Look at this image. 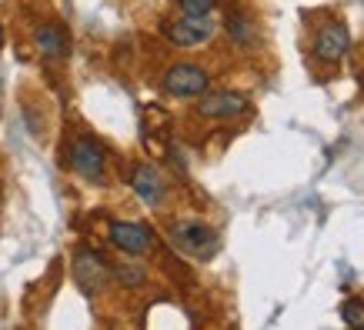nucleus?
<instances>
[{
	"mask_svg": "<svg viewBox=\"0 0 364 330\" xmlns=\"http://www.w3.org/2000/svg\"><path fill=\"white\" fill-rule=\"evenodd\" d=\"M134 190H137V197L147 204V207H157L161 200H164L167 187H164V180H161V174H157L151 164H141L137 170H134Z\"/></svg>",
	"mask_w": 364,
	"mask_h": 330,
	"instance_id": "nucleus-10",
	"label": "nucleus"
},
{
	"mask_svg": "<svg viewBox=\"0 0 364 330\" xmlns=\"http://www.w3.org/2000/svg\"><path fill=\"white\" fill-rule=\"evenodd\" d=\"M177 7H181L184 17H210L214 0H177Z\"/></svg>",
	"mask_w": 364,
	"mask_h": 330,
	"instance_id": "nucleus-13",
	"label": "nucleus"
},
{
	"mask_svg": "<svg viewBox=\"0 0 364 330\" xmlns=\"http://www.w3.org/2000/svg\"><path fill=\"white\" fill-rule=\"evenodd\" d=\"M247 110V97L234 94V90H218V94H200L198 114L208 121H234Z\"/></svg>",
	"mask_w": 364,
	"mask_h": 330,
	"instance_id": "nucleus-6",
	"label": "nucleus"
},
{
	"mask_svg": "<svg viewBox=\"0 0 364 330\" xmlns=\"http://www.w3.org/2000/svg\"><path fill=\"white\" fill-rule=\"evenodd\" d=\"M348 50H351V33H348L344 23H328V27H321V33L314 37V57L324 60V64L344 60Z\"/></svg>",
	"mask_w": 364,
	"mask_h": 330,
	"instance_id": "nucleus-8",
	"label": "nucleus"
},
{
	"mask_svg": "<svg viewBox=\"0 0 364 330\" xmlns=\"http://www.w3.org/2000/svg\"><path fill=\"white\" fill-rule=\"evenodd\" d=\"M111 243L117 247V251L131 253V257H141V253L151 251L154 233H151V227H144V224L117 220V224H111Z\"/></svg>",
	"mask_w": 364,
	"mask_h": 330,
	"instance_id": "nucleus-7",
	"label": "nucleus"
},
{
	"mask_svg": "<svg viewBox=\"0 0 364 330\" xmlns=\"http://www.w3.org/2000/svg\"><path fill=\"white\" fill-rule=\"evenodd\" d=\"M341 317H344V324H348L351 330H364V300H358V297L344 300Z\"/></svg>",
	"mask_w": 364,
	"mask_h": 330,
	"instance_id": "nucleus-12",
	"label": "nucleus"
},
{
	"mask_svg": "<svg viewBox=\"0 0 364 330\" xmlns=\"http://www.w3.org/2000/svg\"><path fill=\"white\" fill-rule=\"evenodd\" d=\"M33 40H37V50H41L47 60H64V57L70 54V37H67V31L64 27H57V23L37 27Z\"/></svg>",
	"mask_w": 364,
	"mask_h": 330,
	"instance_id": "nucleus-9",
	"label": "nucleus"
},
{
	"mask_svg": "<svg viewBox=\"0 0 364 330\" xmlns=\"http://www.w3.org/2000/svg\"><path fill=\"white\" fill-rule=\"evenodd\" d=\"M228 31H231L234 44H241V47L254 44V23L247 21L244 13H231V17H228Z\"/></svg>",
	"mask_w": 364,
	"mask_h": 330,
	"instance_id": "nucleus-11",
	"label": "nucleus"
},
{
	"mask_svg": "<svg viewBox=\"0 0 364 330\" xmlns=\"http://www.w3.org/2000/svg\"><path fill=\"white\" fill-rule=\"evenodd\" d=\"M111 277H117V280H121V284H127V287L144 284V270H141V267H134V264L111 267Z\"/></svg>",
	"mask_w": 364,
	"mask_h": 330,
	"instance_id": "nucleus-14",
	"label": "nucleus"
},
{
	"mask_svg": "<svg viewBox=\"0 0 364 330\" xmlns=\"http://www.w3.org/2000/svg\"><path fill=\"white\" fill-rule=\"evenodd\" d=\"M171 241L174 247L188 253V257H198V260H208L218 253L221 241H218V233L210 231L208 224H198V220H181L171 227Z\"/></svg>",
	"mask_w": 364,
	"mask_h": 330,
	"instance_id": "nucleus-1",
	"label": "nucleus"
},
{
	"mask_svg": "<svg viewBox=\"0 0 364 330\" xmlns=\"http://www.w3.org/2000/svg\"><path fill=\"white\" fill-rule=\"evenodd\" d=\"M74 280L84 294H100L111 284V264L97 251H77L74 253Z\"/></svg>",
	"mask_w": 364,
	"mask_h": 330,
	"instance_id": "nucleus-3",
	"label": "nucleus"
},
{
	"mask_svg": "<svg viewBox=\"0 0 364 330\" xmlns=\"http://www.w3.org/2000/svg\"><path fill=\"white\" fill-rule=\"evenodd\" d=\"M70 167L77 170L90 184H104V170H107V154L94 137H77L70 143Z\"/></svg>",
	"mask_w": 364,
	"mask_h": 330,
	"instance_id": "nucleus-2",
	"label": "nucleus"
},
{
	"mask_svg": "<svg viewBox=\"0 0 364 330\" xmlns=\"http://www.w3.org/2000/svg\"><path fill=\"white\" fill-rule=\"evenodd\" d=\"M208 70L198 64H174L164 74V90L171 97H200L208 90Z\"/></svg>",
	"mask_w": 364,
	"mask_h": 330,
	"instance_id": "nucleus-4",
	"label": "nucleus"
},
{
	"mask_svg": "<svg viewBox=\"0 0 364 330\" xmlns=\"http://www.w3.org/2000/svg\"><path fill=\"white\" fill-rule=\"evenodd\" d=\"M214 31H218V23L210 17H181V21L164 23V37L174 47H198L204 40H210Z\"/></svg>",
	"mask_w": 364,
	"mask_h": 330,
	"instance_id": "nucleus-5",
	"label": "nucleus"
}]
</instances>
